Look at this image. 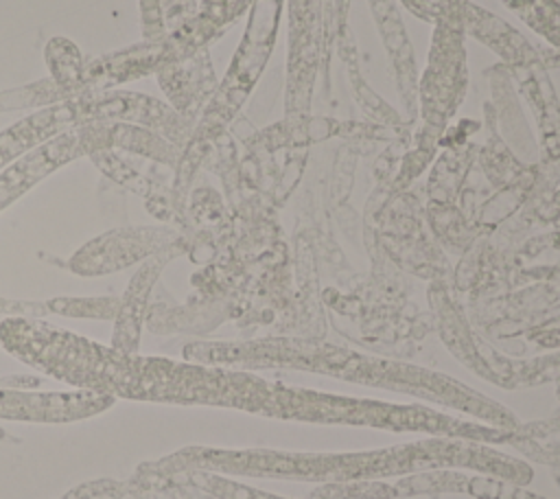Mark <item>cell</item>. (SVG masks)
<instances>
[{
    "label": "cell",
    "instance_id": "3957f363",
    "mask_svg": "<svg viewBox=\"0 0 560 499\" xmlns=\"http://www.w3.org/2000/svg\"><path fill=\"white\" fill-rule=\"evenodd\" d=\"M79 98V109L83 125L88 123H131L173 138L182 123L177 114L164 103L138 94V92H85Z\"/></svg>",
    "mask_w": 560,
    "mask_h": 499
},
{
    "label": "cell",
    "instance_id": "7a4b0ae2",
    "mask_svg": "<svg viewBox=\"0 0 560 499\" xmlns=\"http://www.w3.org/2000/svg\"><path fill=\"white\" fill-rule=\"evenodd\" d=\"M182 50H186V37L182 35V31H177V35H162L160 39L142 42L125 50L103 55L85 63L83 90L103 92L112 85L144 77L158 68H166L175 63L177 57H182Z\"/></svg>",
    "mask_w": 560,
    "mask_h": 499
},
{
    "label": "cell",
    "instance_id": "277c9868",
    "mask_svg": "<svg viewBox=\"0 0 560 499\" xmlns=\"http://www.w3.org/2000/svg\"><path fill=\"white\" fill-rule=\"evenodd\" d=\"M164 232L149 228H127L103 234L81 247L77 256L70 260V267L83 276H96L116 271L153 254L162 243Z\"/></svg>",
    "mask_w": 560,
    "mask_h": 499
},
{
    "label": "cell",
    "instance_id": "9c48e42d",
    "mask_svg": "<svg viewBox=\"0 0 560 499\" xmlns=\"http://www.w3.org/2000/svg\"><path fill=\"white\" fill-rule=\"evenodd\" d=\"M74 98L72 92L63 90L57 85L52 79H44L37 83H28L15 90H4L0 92V112H11V109H24L33 105H55Z\"/></svg>",
    "mask_w": 560,
    "mask_h": 499
},
{
    "label": "cell",
    "instance_id": "6da1fadb",
    "mask_svg": "<svg viewBox=\"0 0 560 499\" xmlns=\"http://www.w3.org/2000/svg\"><path fill=\"white\" fill-rule=\"evenodd\" d=\"M107 123H88L74 129H68L44 144L35 147L33 151L24 153L4 171H0V212L9 208L18 197H22L28 188L42 182L46 175L57 171L59 166L68 164L70 160L94 153L98 149H107L105 140Z\"/></svg>",
    "mask_w": 560,
    "mask_h": 499
},
{
    "label": "cell",
    "instance_id": "52a82bcc",
    "mask_svg": "<svg viewBox=\"0 0 560 499\" xmlns=\"http://www.w3.org/2000/svg\"><path fill=\"white\" fill-rule=\"evenodd\" d=\"M162 265H164L162 258H151L133 276V280H131V285L127 289L125 300H120L118 326H116V335H114L116 346H122L125 350H133L136 348V339H138V333H140V315H142L144 304H147V293H149L151 282L160 274Z\"/></svg>",
    "mask_w": 560,
    "mask_h": 499
},
{
    "label": "cell",
    "instance_id": "8992f818",
    "mask_svg": "<svg viewBox=\"0 0 560 499\" xmlns=\"http://www.w3.org/2000/svg\"><path fill=\"white\" fill-rule=\"evenodd\" d=\"M109 405L105 394H15L0 392V416L28 420H72Z\"/></svg>",
    "mask_w": 560,
    "mask_h": 499
},
{
    "label": "cell",
    "instance_id": "30bf717a",
    "mask_svg": "<svg viewBox=\"0 0 560 499\" xmlns=\"http://www.w3.org/2000/svg\"><path fill=\"white\" fill-rule=\"evenodd\" d=\"M50 309L63 315H94V317H112L120 309V300L101 298V300H55Z\"/></svg>",
    "mask_w": 560,
    "mask_h": 499
},
{
    "label": "cell",
    "instance_id": "ba28073f",
    "mask_svg": "<svg viewBox=\"0 0 560 499\" xmlns=\"http://www.w3.org/2000/svg\"><path fill=\"white\" fill-rule=\"evenodd\" d=\"M46 63L50 68V79L74 96L85 94L83 77L85 63L79 48L66 37H52L46 44Z\"/></svg>",
    "mask_w": 560,
    "mask_h": 499
},
{
    "label": "cell",
    "instance_id": "5b68a950",
    "mask_svg": "<svg viewBox=\"0 0 560 499\" xmlns=\"http://www.w3.org/2000/svg\"><path fill=\"white\" fill-rule=\"evenodd\" d=\"M79 125H83V118L77 96L24 116L22 120L0 131V169L9 166L11 162L44 144L46 140Z\"/></svg>",
    "mask_w": 560,
    "mask_h": 499
}]
</instances>
